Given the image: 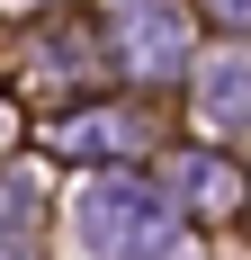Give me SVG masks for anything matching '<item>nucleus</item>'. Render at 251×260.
<instances>
[{"instance_id":"f257e3e1","label":"nucleus","mask_w":251,"mask_h":260,"mask_svg":"<svg viewBox=\"0 0 251 260\" xmlns=\"http://www.w3.org/2000/svg\"><path fill=\"white\" fill-rule=\"evenodd\" d=\"M90 234H99V242H125V260H152V251H162V215H152L135 188H99V198H90Z\"/></svg>"}]
</instances>
